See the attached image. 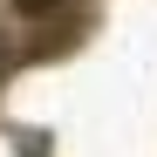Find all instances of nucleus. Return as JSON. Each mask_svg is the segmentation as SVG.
<instances>
[{
    "label": "nucleus",
    "instance_id": "obj_1",
    "mask_svg": "<svg viewBox=\"0 0 157 157\" xmlns=\"http://www.w3.org/2000/svg\"><path fill=\"white\" fill-rule=\"evenodd\" d=\"M14 7H21V14H55L62 0H14Z\"/></svg>",
    "mask_w": 157,
    "mask_h": 157
}]
</instances>
